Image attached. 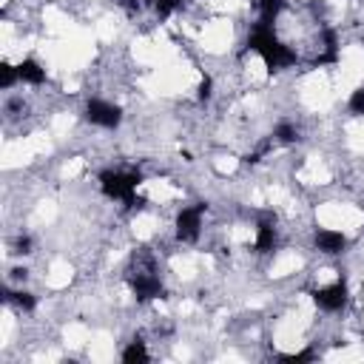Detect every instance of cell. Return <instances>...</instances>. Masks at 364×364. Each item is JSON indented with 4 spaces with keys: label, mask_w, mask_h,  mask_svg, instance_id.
Returning <instances> with one entry per match:
<instances>
[{
    "label": "cell",
    "mask_w": 364,
    "mask_h": 364,
    "mask_svg": "<svg viewBox=\"0 0 364 364\" xmlns=\"http://www.w3.org/2000/svg\"><path fill=\"white\" fill-rule=\"evenodd\" d=\"M247 48H253V51L264 60V65H267L270 71L296 63V51L287 48V46L273 34V26H259V23H256L253 34L247 37Z\"/></svg>",
    "instance_id": "obj_1"
},
{
    "label": "cell",
    "mask_w": 364,
    "mask_h": 364,
    "mask_svg": "<svg viewBox=\"0 0 364 364\" xmlns=\"http://www.w3.org/2000/svg\"><path fill=\"white\" fill-rule=\"evenodd\" d=\"M142 176L136 171H102L100 173V188L111 199H122L125 205H134V193Z\"/></svg>",
    "instance_id": "obj_2"
},
{
    "label": "cell",
    "mask_w": 364,
    "mask_h": 364,
    "mask_svg": "<svg viewBox=\"0 0 364 364\" xmlns=\"http://www.w3.org/2000/svg\"><path fill=\"white\" fill-rule=\"evenodd\" d=\"M128 282H131V290H134V296L139 301H148V299H159L162 296V282L154 273L151 262H145V267L136 264V270L128 273Z\"/></svg>",
    "instance_id": "obj_3"
},
{
    "label": "cell",
    "mask_w": 364,
    "mask_h": 364,
    "mask_svg": "<svg viewBox=\"0 0 364 364\" xmlns=\"http://www.w3.org/2000/svg\"><path fill=\"white\" fill-rule=\"evenodd\" d=\"M85 119L100 125V128H117L122 119V111L105 100H88L85 102Z\"/></svg>",
    "instance_id": "obj_4"
},
{
    "label": "cell",
    "mask_w": 364,
    "mask_h": 364,
    "mask_svg": "<svg viewBox=\"0 0 364 364\" xmlns=\"http://www.w3.org/2000/svg\"><path fill=\"white\" fill-rule=\"evenodd\" d=\"M202 213H205V205H193V208H182L179 216H176V236L182 242H196L199 239V228H202Z\"/></svg>",
    "instance_id": "obj_5"
},
{
    "label": "cell",
    "mask_w": 364,
    "mask_h": 364,
    "mask_svg": "<svg viewBox=\"0 0 364 364\" xmlns=\"http://www.w3.org/2000/svg\"><path fill=\"white\" fill-rule=\"evenodd\" d=\"M313 301H316L321 310L336 313V310H341L344 301H347V284H344V282H336V284L318 287V290L313 293Z\"/></svg>",
    "instance_id": "obj_6"
},
{
    "label": "cell",
    "mask_w": 364,
    "mask_h": 364,
    "mask_svg": "<svg viewBox=\"0 0 364 364\" xmlns=\"http://www.w3.org/2000/svg\"><path fill=\"white\" fill-rule=\"evenodd\" d=\"M344 245H347V236L341 230H330V228H318L316 230V247L321 253H330V256L333 253H341Z\"/></svg>",
    "instance_id": "obj_7"
},
{
    "label": "cell",
    "mask_w": 364,
    "mask_h": 364,
    "mask_svg": "<svg viewBox=\"0 0 364 364\" xmlns=\"http://www.w3.org/2000/svg\"><path fill=\"white\" fill-rule=\"evenodd\" d=\"M17 77L23 80V82H31V85H40L43 80H46V68L37 63V60H23L20 65H17Z\"/></svg>",
    "instance_id": "obj_8"
},
{
    "label": "cell",
    "mask_w": 364,
    "mask_h": 364,
    "mask_svg": "<svg viewBox=\"0 0 364 364\" xmlns=\"http://www.w3.org/2000/svg\"><path fill=\"white\" fill-rule=\"evenodd\" d=\"M273 245H276V230H273V225L270 222H259V228H256V250L259 253H267V250H273Z\"/></svg>",
    "instance_id": "obj_9"
},
{
    "label": "cell",
    "mask_w": 364,
    "mask_h": 364,
    "mask_svg": "<svg viewBox=\"0 0 364 364\" xmlns=\"http://www.w3.org/2000/svg\"><path fill=\"white\" fill-rule=\"evenodd\" d=\"M122 361L125 364H145L148 361V350H145V341L134 338L125 350H122Z\"/></svg>",
    "instance_id": "obj_10"
},
{
    "label": "cell",
    "mask_w": 364,
    "mask_h": 364,
    "mask_svg": "<svg viewBox=\"0 0 364 364\" xmlns=\"http://www.w3.org/2000/svg\"><path fill=\"white\" fill-rule=\"evenodd\" d=\"M256 6H259V26H273V20H276V14H279V9H282V0H256Z\"/></svg>",
    "instance_id": "obj_11"
},
{
    "label": "cell",
    "mask_w": 364,
    "mask_h": 364,
    "mask_svg": "<svg viewBox=\"0 0 364 364\" xmlns=\"http://www.w3.org/2000/svg\"><path fill=\"white\" fill-rule=\"evenodd\" d=\"M6 299L20 310H34V304H37V299L31 293H26V290H6Z\"/></svg>",
    "instance_id": "obj_12"
},
{
    "label": "cell",
    "mask_w": 364,
    "mask_h": 364,
    "mask_svg": "<svg viewBox=\"0 0 364 364\" xmlns=\"http://www.w3.org/2000/svg\"><path fill=\"white\" fill-rule=\"evenodd\" d=\"M273 139H276V142H282V145H290V142H296V139H299V131H296L290 122H279V125L273 128Z\"/></svg>",
    "instance_id": "obj_13"
},
{
    "label": "cell",
    "mask_w": 364,
    "mask_h": 364,
    "mask_svg": "<svg viewBox=\"0 0 364 364\" xmlns=\"http://www.w3.org/2000/svg\"><path fill=\"white\" fill-rule=\"evenodd\" d=\"M17 80H20V77H17V68H14V65H9V63H3V65H0V88H3V91H9Z\"/></svg>",
    "instance_id": "obj_14"
},
{
    "label": "cell",
    "mask_w": 364,
    "mask_h": 364,
    "mask_svg": "<svg viewBox=\"0 0 364 364\" xmlns=\"http://www.w3.org/2000/svg\"><path fill=\"white\" fill-rule=\"evenodd\" d=\"M154 3V9H156V14L165 20V17H171L176 9H182V0H151Z\"/></svg>",
    "instance_id": "obj_15"
},
{
    "label": "cell",
    "mask_w": 364,
    "mask_h": 364,
    "mask_svg": "<svg viewBox=\"0 0 364 364\" xmlns=\"http://www.w3.org/2000/svg\"><path fill=\"white\" fill-rule=\"evenodd\" d=\"M350 111L358 114V117H364V88H355V91H353V97H350Z\"/></svg>",
    "instance_id": "obj_16"
},
{
    "label": "cell",
    "mask_w": 364,
    "mask_h": 364,
    "mask_svg": "<svg viewBox=\"0 0 364 364\" xmlns=\"http://www.w3.org/2000/svg\"><path fill=\"white\" fill-rule=\"evenodd\" d=\"M313 350L307 347V350H301V353H290V355H282V361H290V364H299V361H313Z\"/></svg>",
    "instance_id": "obj_17"
},
{
    "label": "cell",
    "mask_w": 364,
    "mask_h": 364,
    "mask_svg": "<svg viewBox=\"0 0 364 364\" xmlns=\"http://www.w3.org/2000/svg\"><path fill=\"white\" fill-rule=\"evenodd\" d=\"M210 88H213V82H210V77H205V80L199 82V100H202V102L210 100Z\"/></svg>",
    "instance_id": "obj_18"
},
{
    "label": "cell",
    "mask_w": 364,
    "mask_h": 364,
    "mask_svg": "<svg viewBox=\"0 0 364 364\" xmlns=\"http://www.w3.org/2000/svg\"><path fill=\"white\" fill-rule=\"evenodd\" d=\"M14 253H31V239L28 236H20L14 242Z\"/></svg>",
    "instance_id": "obj_19"
},
{
    "label": "cell",
    "mask_w": 364,
    "mask_h": 364,
    "mask_svg": "<svg viewBox=\"0 0 364 364\" xmlns=\"http://www.w3.org/2000/svg\"><path fill=\"white\" fill-rule=\"evenodd\" d=\"M117 3H119V6H122L128 14H136V11L142 9V0H117Z\"/></svg>",
    "instance_id": "obj_20"
},
{
    "label": "cell",
    "mask_w": 364,
    "mask_h": 364,
    "mask_svg": "<svg viewBox=\"0 0 364 364\" xmlns=\"http://www.w3.org/2000/svg\"><path fill=\"white\" fill-rule=\"evenodd\" d=\"M20 108H23V102H20V100H11V102H9V111H20Z\"/></svg>",
    "instance_id": "obj_21"
}]
</instances>
